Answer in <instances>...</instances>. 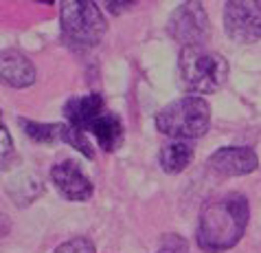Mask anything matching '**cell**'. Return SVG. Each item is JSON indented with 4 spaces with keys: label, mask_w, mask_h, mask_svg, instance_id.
Listing matches in <instances>:
<instances>
[{
    "label": "cell",
    "mask_w": 261,
    "mask_h": 253,
    "mask_svg": "<svg viewBox=\"0 0 261 253\" xmlns=\"http://www.w3.org/2000/svg\"><path fill=\"white\" fill-rule=\"evenodd\" d=\"M250 218L248 198L242 192L220 194L202 207L195 242L206 253H224L230 251L242 240Z\"/></svg>",
    "instance_id": "cell-1"
},
{
    "label": "cell",
    "mask_w": 261,
    "mask_h": 253,
    "mask_svg": "<svg viewBox=\"0 0 261 253\" xmlns=\"http://www.w3.org/2000/svg\"><path fill=\"white\" fill-rule=\"evenodd\" d=\"M64 117H66L68 126L92 136L103 152L119 150L123 139H125L123 121L119 119V114L108 110L106 101L99 93L70 97L64 104Z\"/></svg>",
    "instance_id": "cell-2"
},
{
    "label": "cell",
    "mask_w": 261,
    "mask_h": 253,
    "mask_svg": "<svg viewBox=\"0 0 261 253\" xmlns=\"http://www.w3.org/2000/svg\"><path fill=\"white\" fill-rule=\"evenodd\" d=\"M178 71L187 90L193 95H211L226 84L228 62L222 53L206 47H185L178 55Z\"/></svg>",
    "instance_id": "cell-3"
},
{
    "label": "cell",
    "mask_w": 261,
    "mask_h": 253,
    "mask_svg": "<svg viewBox=\"0 0 261 253\" xmlns=\"http://www.w3.org/2000/svg\"><path fill=\"white\" fill-rule=\"evenodd\" d=\"M211 126V106L200 95H185L167 104L156 114V128L173 139H198L204 136Z\"/></svg>",
    "instance_id": "cell-4"
},
{
    "label": "cell",
    "mask_w": 261,
    "mask_h": 253,
    "mask_svg": "<svg viewBox=\"0 0 261 253\" xmlns=\"http://www.w3.org/2000/svg\"><path fill=\"white\" fill-rule=\"evenodd\" d=\"M62 38L72 49L97 47L108 31V20L90 0H64L60 5Z\"/></svg>",
    "instance_id": "cell-5"
},
{
    "label": "cell",
    "mask_w": 261,
    "mask_h": 253,
    "mask_svg": "<svg viewBox=\"0 0 261 253\" xmlns=\"http://www.w3.org/2000/svg\"><path fill=\"white\" fill-rule=\"evenodd\" d=\"M167 31L178 44L185 47H204V42L211 31L206 9L200 3H185L173 9L169 16Z\"/></svg>",
    "instance_id": "cell-6"
},
{
    "label": "cell",
    "mask_w": 261,
    "mask_h": 253,
    "mask_svg": "<svg viewBox=\"0 0 261 253\" xmlns=\"http://www.w3.org/2000/svg\"><path fill=\"white\" fill-rule=\"evenodd\" d=\"M224 31L233 42L261 40V0H230L224 5Z\"/></svg>",
    "instance_id": "cell-7"
},
{
    "label": "cell",
    "mask_w": 261,
    "mask_h": 253,
    "mask_svg": "<svg viewBox=\"0 0 261 253\" xmlns=\"http://www.w3.org/2000/svg\"><path fill=\"white\" fill-rule=\"evenodd\" d=\"M50 180H53L55 190L66 200L82 202L92 198V194H95V185L90 183V178L70 158H64V161L50 168Z\"/></svg>",
    "instance_id": "cell-8"
},
{
    "label": "cell",
    "mask_w": 261,
    "mask_h": 253,
    "mask_svg": "<svg viewBox=\"0 0 261 253\" xmlns=\"http://www.w3.org/2000/svg\"><path fill=\"white\" fill-rule=\"evenodd\" d=\"M208 165L222 176H244L259 168V156L248 146H226L213 152Z\"/></svg>",
    "instance_id": "cell-9"
},
{
    "label": "cell",
    "mask_w": 261,
    "mask_h": 253,
    "mask_svg": "<svg viewBox=\"0 0 261 253\" xmlns=\"http://www.w3.org/2000/svg\"><path fill=\"white\" fill-rule=\"evenodd\" d=\"M0 71H3V79L13 88H29V86L35 84V77H38L33 62L16 49L3 51Z\"/></svg>",
    "instance_id": "cell-10"
},
{
    "label": "cell",
    "mask_w": 261,
    "mask_h": 253,
    "mask_svg": "<svg viewBox=\"0 0 261 253\" xmlns=\"http://www.w3.org/2000/svg\"><path fill=\"white\" fill-rule=\"evenodd\" d=\"M193 154H195V146L191 141L173 139V141H167L161 148V152H158V163H161V168L167 174H180V172L191 163Z\"/></svg>",
    "instance_id": "cell-11"
},
{
    "label": "cell",
    "mask_w": 261,
    "mask_h": 253,
    "mask_svg": "<svg viewBox=\"0 0 261 253\" xmlns=\"http://www.w3.org/2000/svg\"><path fill=\"white\" fill-rule=\"evenodd\" d=\"M7 192H9L11 200L16 202L20 207H27L29 202H33L35 198H40V194L44 192V187H42V180L33 174H27V176H16L9 180V185H7Z\"/></svg>",
    "instance_id": "cell-12"
},
{
    "label": "cell",
    "mask_w": 261,
    "mask_h": 253,
    "mask_svg": "<svg viewBox=\"0 0 261 253\" xmlns=\"http://www.w3.org/2000/svg\"><path fill=\"white\" fill-rule=\"evenodd\" d=\"M24 134L35 143L42 146H53L55 141H62V132H64V124H38L31 119H20Z\"/></svg>",
    "instance_id": "cell-13"
},
{
    "label": "cell",
    "mask_w": 261,
    "mask_h": 253,
    "mask_svg": "<svg viewBox=\"0 0 261 253\" xmlns=\"http://www.w3.org/2000/svg\"><path fill=\"white\" fill-rule=\"evenodd\" d=\"M62 141L68 143L70 148L79 150L86 158H95V148H92V143H90V136L86 132H82V130H77V128L66 124L64 126V132H62Z\"/></svg>",
    "instance_id": "cell-14"
},
{
    "label": "cell",
    "mask_w": 261,
    "mask_h": 253,
    "mask_svg": "<svg viewBox=\"0 0 261 253\" xmlns=\"http://www.w3.org/2000/svg\"><path fill=\"white\" fill-rule=\"evenodd\" d=\"M95 242L86 236H77V238H70V240L62 242L53 253H95Z\"/></svg>",
    "instance_id": "cell-15"
},
{
    "label": "cell",
    "mask_w": 261,
    "mask_h": 253,
    "mask_svg": "<svg viewBox=\"0 0 261 253\" xmlns=\"http://www.w3.org/2000/svg\"><path fill=\"white\" fill-rule=\"evenodd\" d=\"M0 154H3V170H9L13 158H16V148H13V141H11V134L9 130H7L5 126L0 128Z\"/></svg>",
    "instance_id": "cell-16"
},
{
    "label": "cell",
    "mask_w": 261,
    "mask_h": 253,
    "mask_svg": "<svg viewBox=\"0 0 261 253\" xmlns=\"http://www.w3.org/2000/svg\"><path fill=\"white\" fill-rule=\"evenodd\" d=\"M132 7H134V0H110V3H108V11H110L112 16H119V13L132 9Z\"/></svg>",
    "instance_id": "cell-17"
},
{
    "label": "cell",
    "mask_w": 261,
    "mask_h": 253,
    "mask_svg": "<svg viewBox=\"0 0 261 253\" xmlns=\"http://www.w3.org/2000/svg\"><path fill=\"white\" fill-rule=\"evenodd\" d=\"M158 253H187V249L182 242H173V244H165Z\"/></svg>",
    "instance_id": "cell-18"
}]
</instances>
